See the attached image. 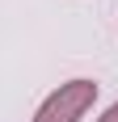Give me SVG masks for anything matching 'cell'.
Returning a JSON list of instances; mask_svg holds the SVG:
<instances>
[{"instance_id": "7a4b0ae2", "label": "cell", "mask_w": 118, "mask_h": 122, "mask_svg": "<svg viewBox=\"0 0 118 122\" xmlns=\"http://www.w3.org/2000/svg\"><path fill=\"white\" fill-rule=\"evenodd\" d=\"M93 122H118V101H110V105H106L101 114H97Z\"/></svg>"}, {"instance_id": "6da1fadb", "label": "cell", "mask_w": 118, "mask_h": 122, "mask_svg": "<svg viewBox=\"0 0 118 122\" xmlns=\"http://www.w3.org/2000/svg\"><path fill=\"white\" fill-rule=\"evenodd\" d=\"M97 93H101L97 80L72 76V80H63L59 88H51L47 97H42V105L34 110L30 122H80L84 114L97 105Z\"/></svg>"}]
</instances>
